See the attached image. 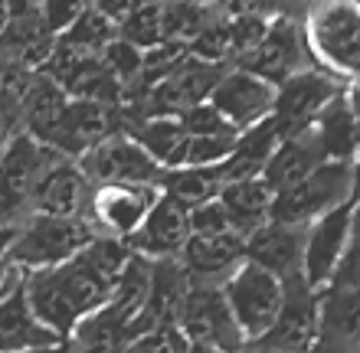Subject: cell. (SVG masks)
<instances>
[{
    "label": "cell",
    "instance_id": "obj_34",
    "mask_svg": "<svg viewBox=\"0 0 360 353\" xmlns=\"http://www.w3.org/2000/svg\"><path fill=\"white\" fill-rule=\"evenodd\" d=\"M20 226H0V268H7V255L13 248V239H17Z\"/></svg>",
    "mask_w": 360,
    "mask_h": 353
},
{
    "label": "cell",
    "instance_id": "obj_28",
    "mask_svg": "<svg viewBox=\"0 0 360 353\" xmlns=\"http://www.w3.org/2000/svg\"><path fill=\"white\" fill-rule=\"evenodd\" d=\"M187 222L193 236H213V232H229L233 222H229L223 203L213 197V200H203L197 206H187Z\"/></svg>",
    "mask_w": 360,
    "mask_h": 353
},
{
    "label": "cell",
    "instance_id": "obj_37",
    "mask_svg": "<svg viewBox=\"0 0 360 353\" xmlns=\"http://www.w3.org/2000/svg\"><path fill=\"white\" fill-rule=\"evenodd\" d=\"M7 353H66V344H59V347H23V350H7Z\"/></svg>",
    "mask_w": 360,
    "mask_h": 353
},
{
    "label": "cell",
    "instance_id": "obj_21",
    "mask_svg": "<svg viewBox=\"0 0 360 353\" xmlns=\"http://www.w3.org/2000/svg\"><path fill=\"white\" fill-rule=\"evenodd\" d=\"M321 161L324 157H321L318 141H314V131L311 128H302V131H288L278 138L272 157L266 161V167H262L259 177H262L272 190H285V187L298 183L302 177H308Z\"/></svg>",
    "mask_w": 360,
    "mask_h": 353
},
{
    "label": "cell",
    "instance_id": "obj_10",
    "mask_svg": "<svg viewBox=\"0 0 360 353\" xmlns=\"http://www.w3.org/2000/svg\"><path fill=\"white\" fill-rule=\"evenodd\" d=\"M115 115H118L115 105L86 102V98H66L63 108L56 112V118L49 121V128L37 141H43L63 157H79L92 144L115 134Z\"/></svg>",
    "mask_w": 360,
    "mask_h": 353
},
{
    "label": "cell",
    "instance_id": "obj_36",
    "mask_svg": "<svg viewBox=\"0 0 360 353\" xmlns=\"http://www.w3.org/2000/svg\"><path fill=\"white\" fill-rule=\"evenodd\" d=\"M177 353H223V350H217V347H207V344H190V340H184V347H180Z\"/></svg>",
    "mask_w": 360,
    "mask_h": 353
},
{
    "label": "cell",
    "instance_id": "obj_35",
    "mask_svg": "<svg viewBox=\"0 0 360 353\" xmlns=\"http://www.w3.org/2000/svg\"><path fill=\"white\" fill-rule=\"evenodd\" d=\"M236 353H282V350H272V347H266V344H259V340H246V344L239 347Z\"/></svg>",
    "mask_w": 360,
    "mask_h": 353
},
{
    "label": "cell",
    "instance_id": "obj_1",
    "mask_svg": "<svg viewBox=\"0 0 360 353\" xmlns=\"http://www.w3.org/2000/svg\"><path fill=\"white\" fill-rule=\"evenodd\" d=\"M131 258L128 242L118 236L95 232L89 246L72 258L37 272H23V295L39 324L66 340L79 317L105 305L115 291V281Z\"/></svg>",
    "mask_w": 360,
    "mask_h": 353
},
{
    "label": "cell",
    "instance_id": "obj_4",
    "mask_svg": "<svg viewBox=\"0 0 360 353\" xmlns=\"http://www.w3.org/2000/svg\"><path fill=\"white\" fill-rule=\"evenodd\" d=\"M354 200V161H321L298 183L275 190L269 220L288 226H308L321 213Z\"/></svg>",
    "mask_w": 360,
    "mask_h": 353
},
{
    "label": "cell",
    "instance_id": "obj_12",
    "mask_svg": "<svg viewBox=\"0 0 360 353\" xmlns=\"http://www.w3.org/2000/svg\"><path fill=\"white\" fill-rule=\"evenodd\" d=\"M304 62H308V49H304V39H302V27L292 17H285V13L269 20L262 39L236 59L239 69L266 79L272 86H278L282 79L304 69Z\"/></svg>",
    "mask_w": 360,
    "mask_h": 353
},
{
    "label": "cell",
    "instance_id": "obj_29",
    "mask_svg": "<svg viewBox=\"0 0 360 353\" xmlns=\"http://www.w3.org/2000/svg\"><path fill=\"white\" fill-rule=\"evenodd\" d=\"M180 347H184V334L177 327H151V331L131 337L122 347V353H177Z\"/></svg>",
    "mask_w": 360,
    "mask_h": 353
},
{
    "label": "cell",
    "instance_id": "obj_25",
    "mask_svg": "<svg viewBox=\"0 0 360 353\" xmlns=\"http://www.w3.org/2000/svg\"><path fill=\"white\" fill-rule=\"evenodd\" d=\"M118 36V23H112L108 17H102L98 10L86 7L82 13H79V20L72 23V27L66 29V33H59V43L69 49H76V53H86V56H98L112 39Z\"/></svg>",
    "mask_w": 360,
    "mask_h": 353
},
{
    "label": "cell",
    "instance_id": "obj_23",
    "mask_svg": "<svg viewBox=\"0 0 360 353\" xmlns=\"http://www.w3.org/2000/svg\"><path fill=\"white\" fill-rule=\"evenodd\" d=\"M275 190L262 177H243V180H226L219 187L217 200L223 203L229 222L236 232H252L256 226L269 220V206H272Z\"/></svg>",
    "mask_w": 360,
    "mask_h": 353
},
{
    "label": "cell",
    "instance_id": "obj_3",
    "mask_svg": "<svg viewBox=\"0 0 360 353\" xmlns=\"http://www.w3.org/2000/svg\"><path fill=\"white\" fill-rule=\"evenodd\" d=\"M95 226L89 216H46V213H30L20 222V232L13 239V248L7 255V265L20 272H37L72 258L89 246L95 236Z\"/></svg>",
    "mask_w": 360,
    "mask_h": 353
},
{
    "label": "cell",
    "instance_id": "obj_14",
    "mask_svg": "<svg viewBox=\"0 0 360 353\" xmlns=\"http://www.w3.org/2000/svg\"><path fill=\"white\" fill-rule=\"evenodd\" d=\"M207 102L213 105V112H217L229 128L243 131L249 124H256L272 115L275 86L236 66L217 79V86L210 88Z\"/></svg>",
    "mask_w": 360,
    "mask_h": 353
},
{
    "label": "cell",
    "instance_id": "obj_18",
    "mask_svg": "<svg viewBox=\"0 0 360 353\" xmlns=\"http://www.w3.org/2000/svg\"><path fill=\"white\" fill-rule=\"evenodd\" d=\"M180 265L190 281H223L233 268L243 262V232H213V236H193L190 232L180 248Z\"/></svg>",
    "mask_w": 360,
    "mask_h": 353
},
{
    "label": "cell",
    "instance_id": "obj_16",
    "mask_svg": "<svg viewBox=\"0 0 360 353\" xmlns=\"http://www.w3.org/2000/svg\"><path fill=\"white\" fill-rule=\"evenodd\" d=\"M89 197H92V183L79 171V164L72 157H56L33 187L30 206L33 213H46V216H86Z\"/></svg>",
    "mask_w": 360,
    "mask_h": 353
},
{
    "label": "cell",
    "instance_id": "obj_38",
    "mask_svg": "<svg viewBox=\"0 0 360 353\" xmlns=\"http://www.w3.org/2000/svg\"><path fill=\"white\" fill-rule=\"evenodd\" d=\"M17 272H20V268H13V265H7V268H0V288L7 285V281H10V278H13V275H17Z\"/></svg>",
    "mask_w": 360,
    "mask_h": 353
},
{
    "label": "cell",
    "instance_id": "obj_11",
    "mask_svg": "<svg viewBox=\"0 0 360 353\" xmlns=\"http://www.w3.org/2000/svg\"><path fill=\"white\" fill-rule=\"evenodd\" d=\"M314 340H318V291L304 285L302 275L282 278V305L269 331L259 337V344L282 353H304Z\"/></svg>",
    "mask_w": 360,
    "mask_h": 353
},
{
    "label": "cell",
    "instance_id": "obj_19",
    "mask_svg": "<svg viewBox=\"0 0 360 353\" xmlns=\"http://www.w3.org/2000/svg\"><path fill=\"white\" fill-rule=\"evenodd\" d=\"M66 344L46 324H39L23 295V275L0 291V353L23 347H59Z\"/></svg>",
    "mask_w": 360,
    "mask_h": 353
},
{
    "label": "cell",
    "instance_id": "obj_30",
    "mask_svg": "<svg viewBox=\"0 0 360 353\" xmlns=\"http://www.w3.org/2000/svg\"><path fill=\"white\" fill-rule=\"evenodd\" d=\"M89 4L86 0H43L39 4V20H43V27L59 36V33H66L72 23L79 20V13L86 10Z\"/></svg>",
    "mask_w": 360,
    "mask_h": 353
},
{
    "label": "cell",
    "instance_id": "obj_9",
    "mask_svg": "<svg viewBox=\"0 0 360 353\" xmlns=\"http://www.w3.org/2000/svg\"><path fill=\"white\" fill-rule=\"evenodd\" d=\"M344 86H354V82H341V79H334L331 72H324V69H308V66L298 69V72H292L288 79H282V82L275 86L272 118L278 121L282 134L311 128L314 115H318Z\"/></svg>",
    "mask_w": 360,
    "mask_h": 353
},
{
    "label": "cell",
    "instance_id": "obj_27",
    "mask_svg": "<svg viewBox=\"0 0 360 353\" xmlns=\"http://www.w3.org/2000/svg\"><path fill=\"white\" fill-rule=\"evenodd\" d=\"M102 56V62L115 72V79L124 86V92H128V86H131L134 79H138V72H141V62H144V49L131 46L128 39L115 36L108 46L98 53Z\"/></svg>",
    "mask_w": 360,
    "mask_h": 353
},
{
    "label": "cell",
    "instance_id": "obj_17",
    "mask_svg": "<svg viewBox=\"0 0 360 353\" xmlns=\"http://www.w3.org/2000/svg\"><path fill=\"white\" fill-rule=\"evenodd\" d=\"M302 242L304 226L266 220L262 226L243 236V258L262 265L275 278H292L298 275V265H302Z\"/></svg>",
    "mask_w": 360,
    "mask_h": 353
},
{
    "label": "cell",
    "instance_id": "obj_26",
    "mask_svg": "<svg viewBox=\"0 0 360 353\" xmlns=\"http://www.w3.org/2000/svg\"><path fill=\"white\" fill-rule=\"evenodd\" d=\"M118 36L138 49H154L164 43L161 33V0H141L118 20Z\"/></svg>",
    "mask_w": 360,
    "mask_h": 353
},
{
    "label": "cell",
    "instance_id": "obj_13",
    "mask_svg": "<svg viewBox=\"0 0 360 353\" xmlns=\"http://www.w3.org/2000/svg\"><path fill=\"white\" fill-rule=\"evenodd\" d=\"M158 183H98L89 197V220L105 236L128 239L158 200Z\"/></svg>",
    "mask_w": 360,
    "mask_h": 353
},
{
    "label": "cell",
    "instance_id": "obj_8",
    "mask_svg": "<svg viewBox=\"0 0 360 353\" xmlns=\"http://www.w3.org/2000/svg\"><path fill=\"white\" fill-rule=\"evenodd\" d=\"M76 164L92 187L98 183H158L164 171L131 134H108L105 141L79 154Z\"/></svg>",
    "mask_w": 360,
    "mask_h": 353
},
{
    "label": "cell",
    "instance_id": "obj_6",
    "mask_svg": "<svg viewBox=\"0 0 360 353\" xmlns=\"http://www.w3.org/2000/svg\"><path fill=\"white\" fill-rule=\"evenodd\" d=\"M177 331L190 344H207L223 353H236L246 344V337L239 334L236 321L229 314V305L219 285H210V281L203 285L190 281L177 311Z\"/></svg>",
    "mask_w": 360,
    "mask_h": 353
},
{
    "label": "cell",
    "instance_id": "obj_15",
    "mask_svg": "<svg viewBox=\"0 0 360 353\" xmlns=\"http://www.w3.org/2000/svg\"><path fill=\"white\" fill-rule=\"evenodd\" d=\"M190 236V222H187V206L171 197L158 193L154 206L148 210V216L141 220V226L124 239L128 248L134 255L158 262V258H177L184 242Z\"/></svg>",
    "mask_w": 360,
    "mask_h": 353
},
{
    "label": "cell",
    "instance_id": "obj_5",
    "mask_svg": "<svg viewBox=\"0 0 360 353\" xmlns=\"http://www.w3.org/2000/svg\"><path fill=\"white\" fill-rule=\"evenodd\" d=\"M219 291L226 298L229 314L246 340H259L266 334L278 314V305H282V278H275L272 272H266L249 258H243L219 281Z\"/></svg>",
    "mask_w": 360,
    "mask_h": 353
},
{
    "label": "cell",
    "instance_id": "obj_39",
    "mask_svg": "<svg viewBox=\"0 0 360 353\" xmlns=\"http://www.w3.org/2000/svg\"><path fill=\"white\" fill-rule=\"evenodd\" d=\"M7 23H10V17H7V4H4V0H0V33H4V29H7Z\"/></svg>",
    "mask_w": 360,
    "mask_h": 353
},
{
    "label": "cell",
    "instance_id": "obj_41",
    "mask_svg": "<svg viewBox=\"0 0 360 353\" xmlns=\"http://www.w3.org/2000/svg\"><path fill=\"white\" fill-rule=\"evenodd\" d=\"M86 4H89V0H86Z\"/></svg>",
    "mask_w": 360,
    "mask_h": 353
},
{
    "label": "cell",
    "instance_id": "obj_31",
    "mask_svg": "<svg viewBox=\"0 0 360 353\" xmlns=\"http://www.w3.org/2000/svg\"><path fill=\"white\" fill-rule=\"evenodd\" d=\"M89 7L98 10L102 17H108L112 23H118V20L128 13V10L134 7V0H89Z\"/></svg>",
    "mask_w": 360,
    "mask_h": 353
},
{
    "label": "cell",
    "instance_id": "obj_7",
    "mask_svg": "<svg viewBox=\"0 0 360 353\" xmlns=\"http://www.w3.org/2000/svg\"><path fill=\"white\" fill-rule=\"evenodd\" d=\"M351 232H354V200L321 213L318 220L304 226L302 265H298V275L304 278V285L321 291L331 281L338 265H341V258L351 248Z\"/></svg>",
    "mask_w": 360,
    "mask_h": 353
},
{
    "label": "cell",
    "instance_id": "obj_32",
    "mask_svg": "<svg viewBox=\"0 0 360 353\" xmlns=\"http://www.w3.org/2000/svg\"><path fill=\"white\" fill-rule=\"evenodd\" d=\"M17 121H20V112L10 102H4L0 98V147L10 141V134H17L13 128H17Z\"/></svg>",
    "mask_w": 360,
    "mask_h": 353
},
{
    "label": "cell",
    "instance_id": "obj_24",
    "mask_svg": "<svg viewBox=\"0 0 360 353\" xmlns=\"http://www.w3.org/2000/svg\"><path fill=\"white\" fill-rule=\"evenodd\" d=\"M223 183L226 180H223L219 164H213V167H171V171H161L158 190L184 206H197L203 200H213Z\"/></svg>",
    "mask_w": 360,
    "mask_h": 353
},
{
    "label": "cell",
    "instance_id": "obj_22",
    "mask_svg": "<svg viewBox=\"0 0 360 353\" xmlns=\"http://www.w3.org/2000/svg\"><path fill=\"white\" fill-rule=\"evenodd\" d=\"M282 138V128L275 121L272 115L262 118V121L249 124L243 131L236 134V141L229 147L226 161L219 164V171H223V180H243V177H259L266 161L272 157L275 144Z\"/></svg>",
    "mask_w": 360,
    "mask_h": 353
},
{
    "label": "cell",
    "instance_id": "obj_33",
    "mask_svg": "<svg viewBox=\"0 0 360 353\" xmlns=\"http://www.w3.org/2000/svg\"><path fill=\"white\" fill-rule=\"evenodd\" d=\"M4 4H7L10 20H27V17H39V4L43 0H4Z\"/></svg>",
    "mask_w": 360,
    "mask_h": 353
},
{
    "label": "cell",
    "instance_id": "obj_2",
    "mask_svg": "<svg viewBox=\"0 0 360 353\" xmlns=\"http://www.w3.org/2000/svg\"><path fill=\"white\" fill-rule=\"evenodd\" d=\"M304 49L324 72L354 82L360 62V10L357 0H314L302 23Z\"/></svg>",
    "mask_w": 360,
    "mask_h": 353
},
{
    "label": "cell",
    "instance_id": "obj_40",
    "mask_svg": "<svg viewBox=\"0 0 360 353\" xmlns=\"http://www.w3.org/2000/svg\"><path fill=\"white\" fill-rule=\"evenodd\" d=\"M20 275H23V272H17V275H13V278H10V281H7V285H13V281H17ZM7 285H4V288H7ZM4 288H0V291H4Z\"/></svg>",
    "mask_w": 360,
    "mask_h": 353
},
{
    "label": "cell",
    "instance_id": "obj_20",
    "mask_svg": "<svg viewBox=\"0 0 360 353\" xmlns=\"http://www.w3.org/2000/svg\"><path fill=\"white\" fill-rule=\"evenodd\" d=\"M314 141L324 161H354L357 154V108L354 86H344L311 121Z\"/></svg>",
    "mask_w": 360,
    "mask_h": 353
}]
</instances>
